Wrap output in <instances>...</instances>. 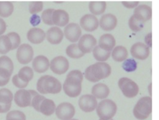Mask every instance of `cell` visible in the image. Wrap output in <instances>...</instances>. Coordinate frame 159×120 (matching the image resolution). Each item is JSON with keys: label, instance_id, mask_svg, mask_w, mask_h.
Listing matches in <instances>:
<instances>
[{"label": "cell", "instance_id": "9c48e42d", "mask_svg": "<svg viewBox=\"0 0 159 120\" xmlns=\"http://www.w3.org/2000/svg\"><path fill=\"white\" fill-rule=\"evenodd\" d=\"M75 109L73 105L68 102H63L57 106L55 114L61 120H70L74 116Z\"/></svg>", "mask_w": 159, "mask_h": 120}, {"label": "cell", "instance_id": "5b68a950", "mask_svg": "<svg viewBox=\"0 0 159 120\" xmlns=\"http://www.w3.org/2000/svg\"><path fill=\"white\" fill-rule=\"evenodd\" d=\"M152 98L148 96L140 98L133 109L134 116L140 120L147 119L152 113Z\"/></svg>", "mask_w": 159, "mask_h": 120}, {"label": "cell", "instance_id": "52a82bcc", "mask_svg": "<svg viewBox=\"0 0 159 120\" xmlns=\"http://www.w3.org/2000/svg\"><path fill=\"white\" fill-rule=\"evenodd\" d=\"M118 85L123 95L127 98L135 97L139 93L138 85L127 77H122L118 81Z\"/></svg>", "mask_w": 159, "mask_h": 120}, {"label": "cell", "instance_id": "e575fe53", "mask_svg": "<svg viewBox=\"0 0 159 120\" xmlns=\"http://www.w3.org/2000/svg\"><path fill=\"white\" fill-rule=\"evenodd\" d=\"M6 120H25V114L19 110H13L7 113L6 118Z\"/></svg>", "mask_w": 159, "mask_h": 120}, {"label": "cell", "instance_id": "3957f363", "mask_svg": "<svg viewBox=\"0 0 159 120\" xmlns=\"http://www.w3.org/2000/svg\"><path fill=\"white\" fill-rule=\"evenodd\" d=\"M61 88L60 82L51 75H45L40 77L37 83V89L42 94H56L61 90Z\"/></svg>", "mask_w": 159, "mask_h": 120}, {"label": "cell", "instance_id": "30bf717a", "mask_svg": "<svg viewBox=\"0 0 159 120\" xmlns=\"http://www.w3.org/2000/svg\"><path fill=\"white\" fill-rule=\"evenodd\" d=\"M33 56L34 51L32 47L29 44H22L17 48L16 58L20 64H26L29 63L32 60Z\"/></svg>", "mask_w": 159, "mask_h": 120}, {"label": "cell", "instance_id": "2e32d148", "mask_svg": "<svg viewBox=\"0 0 159 120\" xmlns=\"http://www.w3.org/2000/svg\"><path fill=\"white\" fill-rule=\"evenodd\" d=\"M81 27L87 32H93L96 30L99 25L97 17L92 14H86L80 19Z\"/></svg>", "mask_w": 159, "mask_h": 120}, {"label": "cell", "instance_id": "7402d4cb", "mask_svg": "<svg viewBox=\"0 0 159 120\" xmlns=\"http://www.w3.org/2000/svg\"><path fill=\"white\" fill-rule=\"evenodd\" d=\"M52 20L54 25L58 27H64L69 22V15L64 10H55L52 15Z\"/></svg>", "mask_w": 159, "mask_h": 120}, {"label": "cell", "instance_id": "44dd1931", "mask_svg": "<svg viewBox=\"0 0 159 120\" xmlns=\"http://www.w3.org/2000/svg\"><path fill=\"white\" fill-rule=\"evenodd\" d=\"M45 36L46 35L45 32L42 29L37 27L30 28L27 33L28 40L34 44L42 43L44 40Z\"/></svg>", "mask_w": 159, "mask_h": 120}, {"label": "cell", "instance_id": "60d3db41", "mask_svg": "<svg viewBox=\"0 0 159 120\" xmlns=\"http://www.w3.org/2000/svg\"><path fill=\"white\" fill-rule=\"evenodd\" d=\"M40 22V17L37 14H33L32 16L30 18V23L33 26H36L39 25Z\"/></svg>", "mask_w": 159, "mask_h": 120}, {"label": "cell", "instance_id": "603a6c76", "mask_svg": "<svg viewBox=\"0 0 159 120\" xmlns=\"http://www.w3.org/2000/svg\"><path fill=\"white\" fill-rule=\"evenodd\" d=\"M116 40L113 35L110 33H105L99 39V46L104 50L111 51L114 48Z\"/></svg>", "mask_w": 159, "mask_h": 120}, {"label": "cell", "instance_id": "4316f807", "mask_svg": "<svg viewBox=\"0 0 159 120\" xmlns=\"http://www.w3.org/2000/svg\"><path fill=\"white\" fill-rule=\"evenodd\" d=\"M94 58L98 61L102 62L106 61L111 55V51H108L101 48L99 45L96 46L93 50Z\"/></svg>", "mask_w": 159, "mask_h": 120}, {"label": "cell", "instance_id": "5bb4252c", "mask_svg": "<svg viewBox=\"0 0 159 120\" xmlns=\"http://www.w3.org/2000/svg\"><path fill=\"white\" fill-rule=\"evenodd\" d=\"M130 54L134 58L144 60L147 59L150 54L149 47L143 43L137 42L132 46Z\"/></svg>", "mask_w": 159, "mask_h": 120}, {"label": "cell", "instance_id": "83f0119b", "mask_svg": "<svg viewBox=\"0 0 159 120\" xmlns=\"http://www.w3.org/2000/svg\"><path fill=\"white\" fill-rule=\"evenodd\" d=\"M14 11V6L9 1H0V16L7 17L10 16Z\"/></svg>", "mask_w": 159, "mask_h": 120}, {"label": "cell", "instance_id": "9a60e30c", "mask_svg": "<svg viewBox=\"0 0 159 120\" xmlns=\"http://www.w3.org/2000/svg\"><path fill=\"white\" fill-rule=\"evenodd\" d=\"M64 35L67 40L71 42L77 41L81 35V30L78 24L70 23L64 28Z\"/></svg>", "mask_w": 159, "mask_h": 120}, {"label": "cell", "instance_id": "277c9868", "mask_svg": "<svg viewBox=\"0 0 159 120\" xmlns=\"http://www.w3.org/2000/svg\"><path fill=\"white\" fill-rule=\"evenodd\" d=\"M31 106L38 112L47 116L52 115L56 109L55 104L53 100L46 98L38 93L33 96Z\"/></svg>", "mask_w": 159, "mask_h": 120}, {"label": "cell", "instance_id": "4dcf8cb0", "mask_svg": "<svg viewBox=\"0 0 159 120\" xmlns=\"http://www.w3.org/2000/svg\"><path fill=\"white\" fill-rule=\"evenodd\" d=\"M11 49L12 43L7 35L0 36V53L6 54Z\"/></svg>", "mask_w": 159, "mask_h": 120}, {"label": "cell", "instance_id": "6da1fadb", "mask_svg": "<svg viewBox=\"0 0 159 120\" xmlns=\"http://www.w3.org/2000/svg\"><path fill=\"white\" fill-rule=\"evenodd\" d=\"M83 75L79 70L70 71L63 83V89L65 94L70 97H76L81 92V83Z\"/></svg>", "mask_w": 159, "mask_h": 120}, {"label": "cell", "instance_id": "bcb514c9", "mask_svg": "<svg viewBox=\"0 0 159 120\" xmlns=\"http://www.w3.org/2000/svg\"><path fill=\"white\" fill-rule=\"evenodd\" d=\"M70 120H78V119H70Z\"/></svg>", "mask_w": 159, "mask_h": 120}, {"label": "cell", "instance_id": "ab89813d", "mask_svg": "<svg viewBox=\"0 0 159 120\" xmlns=\"http://www.w3.org/2000/svg\"><path fill=\"white\" fill-rule=\"evenodd\" d=\"M12 84L16 87H18V88H25L27 87V85H28L29 83L27 82H24L23 80H22L19 77H18V75L17 74H16L13 76L12 77Z\"/></svg>", "mask_w": 159, "mask_h": 120}, {"label": "cell", "instance_id": "d6a6232c", "mask_svg": "<svg viewBox=\"0 0 159 120\" xmlns=\"http://www.w3.org/2000/svg\"><path fill=\"white\" fill-rule=\"evenodd\" d=\"M13 99L12 93L7 88L0 89V103L3 104H11Z\"/></svg>", "mask_w": 159, "mask_h": 120}, {"label": "cell", "instance_id": "7a4b0ae2", "mask_svg": "<svg viewBox=\"0 0 159 120\" xmlns=\"http://www.w3.org/2000/svg\"><path fill=\"white\" fill-rule=\"evenodd\" d=\"M111 73V67L105 62H98L88 66L84 71L85 78L92 82H96L107 78Z\"/></svg>", "mask_w": 159, "mask_h": 120}, {"label": "cell", "instance_id": "7dc6e473", "mask_svg": "<svg viewBox=\"0 0 159 120\" xmlns=\"http://www.w3.org/2000/svg\"><path fill=\"white\" fill-rule=\"evenodd\" d=\"M99 120H101V119H99ZM111 120H113V119H111Z\"/></svg>", "mask_w": 159, "mask_h": 120}, {"label": "cell", "instance_id": "ac0fdd59", "mask_svg": "<svg viewBox=\"0 0 159 120\" xmlns=\"http://www.w3.org/2000/svg\"><path fill=\"white\" fill-rule=\"evenodd\" d=\"M152 8L146 4H141L136 7L133 15L138 19L145 22L152 17Z\"/></svg>", "mask_w": 159, "mask_h": 120}, {"label": "cell", "instance_id": "f35d334b", "mask_svg": "<svg viewBox=\"0 0 159 120\" xmlns=\"http://www.w3.org/2000/svg\"><path fill=\"white\" fill-rule=\"evenodd\" d=\"M122 67L123 69L127 72H132L135 70L137 67V64L135 60L129 59L125 61V62L122 64Z\"/></svg>", "mask_w": 159, "mask_h": 120}, {"label": "cell", "instance_id": "cb8c5ba5", "mask_svg": "<svg viewBox=\"0 0 159 120\" xmlns=\"http://www.w3.org/2000/svg\"><path fill=\"white\" fill-rule=\"evenodd\" d=\"M109 87L104 84L99 83L94 85L91 90L92 95L98 99L106 98L109 94Z\"/></svg>", "mask_w": 159, "mask_h": 120}, {"label": "cell", "instance_id": "e0dca14e", "mask_svg": "<svg viewBox=\"0 0 159 120\" xmlns=\"http://www.w3.org/2000/svg\"><path fill=\"white\" fill-rule=\"evenodd\" d=\"M99 25L104 31H111L114 30L117 23L116 17L112 14L103 15L99 20Z\"/></svg>", "mask_w": 159, "mask_h": 120}, {"label": "cell", "instance_id": "d6986e66", "mask_svg": "<svg viewBox=\"0 0 159 120\" xmlns=\"http://www.w3.org/2000/svg\"><path fill=\"white\" fill-rule=\"evenodd\" d=\"M47 41L53 45L60 43L63 38V33L58 27H52L50 28L46 33Z\"/></svg>", "mask_w": 159, "mask_h": 120}, {"label": "cell", "instance_id": "484cf974", "mask_svg": "<svg viewBox=\"0 0 159 120\" xmlns=\"http://www.w3.org/2000/svg\"><path fill=\"white\" fill-rule=\"evenodd\" d=\"M106 8V2L105 1H91L89 4V11L94 15L102 14Z\"/></svg>", "mask_w": 159, "mask_h": 120}, {"label": "cell", "instance_id": "f1b7e54d", "mask_svg": "<svg viewBox=\"0 0 159 120\" xmlns=\"http://www.w3.org/2000/svg\"><path fill=\"white\" fill-rule=\"evenodd\" d=\"M66 54L68 56L77 59L80 58L84 56V53L80 49L77 44H71L67 46L66 49Z\"/></svg>", "mask_w": 159, "mask_h": 120}, {"label": "cell", "instance_id": "8fae6325", "mask_svg": "<svg viewBox=\"0 0 159 120\" xmlns=\"http://www.w3.org/2000/svg\"><path fill=\"white\" fill-rule=\"evenodd\" d=\"M50 69L58 75L65 73L69 68V62L68 59L64 56H59L54 58L50 64Z\"/></svg>", "mask_w": 159, "mask_h": 120}, {"label": "cell", "instance_id": "7bdbcfd3", "mask_svg": "<svg viewBox=\"0 0 159 120\" xmlns=\"http://www.w3.org/2000/svg\"><path fill=\"white\" fill-rule=\"evenodd\" d=\"M11 106V104H3L0 103V113H4L7 112Z\"/></svg>", "mask_w": 159, "mask_h": 120}, {"label": "cell", "instance_id": "ee69618b", "mask_svg": "<svg viewBox=\"0 0 159 120\" xmlns=\"http://www.w3.org/2000/svg\"><path fill=\"white\" fill-rule=\"evenodd\" d=\"M6 29V24L4 20L0 18V35H1L3 33L5 32Z\"/></svg>", "mask_w": 159, "mask_h": 120}, {"label": "cell", "instance_id": "836d02e7", "mask_svg": "<svg viewBox=\"0 0 159 120\" xmlns=\"http://www.w3.org/2000/svg\"><path fill=\"white\" fill-rule=\"evenodd\" d=\"M0 68L9 71L11 74L14 70V65L12 60L7 56L0 57Z\"/></svg>", "mask_w": 159, "mask_h": 120}, {"label": "cell", "instance_id": "f546056e", "mask_svg": "<svg viewBox=\"0 0 159 120\" xmlns=\"http://www.w3.org/2000/svg\"><path fill=\"white\" fill-rule=\"evenodd\" d=\"M17 75L22 80L29 83V82L33 78L34 71L31 67L24 66L19 70Z\"/></svg>", "mask_w": 159, "mask_h": 120}, {"label": "cell", "instance_id": "d4e9b609", "mask_svg": "<svg viewBox=\"0 0 159 120\" xmlns=\"http://www.w3.org/2000/svg\"><path fill=\"white\" fill-rule=\"evenodd\" d=\"M127 56V49L123 46H117L112 49V59L116 62H122L124 61Z\"/></svg>", "mask_w": 159, "mask_h": 120}, {"label": "cell", "instance_id": "ffe728a7", "mask_svg": "<svg viewBox=\"0 0 159 120\" xmlns=\"http://www.w3.org/2000/svg\"><path fill=\"white\" fill-rule=\"evenodd\" d=\"M50 66L48 59L44 56L39 55L36 56L32 61V67L34 70L39 73H42L47 71Z\"/></svg>", "mask_w": 159, "mask_h": 120}, {"label": "cell", "instance_id": "74e56055", "mask_svg": "<svg viewBox=\"0 0 159 120\" xmlns=\"http://www.w3.org/2000/svg\"><path fill=\"white\" fill-rule=\"evenodd\" d=\"M43 9V2L41 1L30 2L29 4V10L30 14H35L40 12Z\"/></svg>", "mask_w": 159, "mask_h": 120}, {"label": "cell", "instance_id": "7c38bea8", "mask_svg": "<svg viewBox=\"0 0 159 120\" xmlns=\"http://www.w3.org/2000/svg\"><path fill=\"white\" fill-rule=\"evenodd\" d=\"M78 105L80 109L86 113L93 111L98 106L96 98L93 95H83L78 101Z\"/></svg>", "mask_w": 159, "mask_h": 120}, {"label": "cell", "instance_id": "ba28073f", "mask_svg": "<svg viewBox=\"0 0 159 120\" xmlns=\"http://www.w3.org/2000/svg\"><path fill=\"white\" fill-rule=\"evenodd\" d=\"M37 92L35 90H26L20 89L17 90L14 95V101L16 104L22 108L31 106L33 96Z\"/></svg>", "mask_w": 159, "mask_h": 120}, {"label": "cell", "instance_id": "f6af8a7d", "mask_svg": "<svg viewBox=\"0 0 159 120\" xmlns=\"http://www.w3.org/2000/svg\"><path fill=\"white\" fill-rule=\"evenodd\" d=\"M9 79H10L5 78V77H3L2 76H0V87L6 85L9 82Z\"/></svg>", "mask_w": 159, "mask_h": 120}, {"label": "cell", "instance_id": "8d00e7d4", "mask_svg": "<svg viewBox=\"0 0 159 120\" xmlns=\"http://www.w3.org/2000/svg\"><path fill=\"white\" fill-rule=\"evenodd\" d=\"M7 36L9 38L11 43H12V49H14L19 48V46L20 43V38L19 35L16 32H10L7 34Z\"/></svg>", "mask_w": 159, "mask_h": 120}, {"label": "cell", "instance_id": "d590c367", "mask_svg": "<svg viewBox=\"0 0 159 120\" xmlns=\"http://www.w3.org/2000/svg\"><path fill=\"white\" fill-rule=\"evenodd\" d=\"M55 9H47L42 12V19L45 24L48 25H54L52 20V15Z\"/></svg>", "mask_w": 159, "mask_h": 120}, {"label": "cell", "instance_id": "4fadbf2b", "mask_svg": "<svg viewBox=\"0 0 159 120\" xmlns=\"http://www.w3.org/2000/svg\"><path fill=\"white\" fill-rule=\"evenodd\" d=\"M96 43L97 41L94 36L90 34H84L80 37L78 45L80 49L85 54L91 52Z\"/></svg>", "mask_w": 159, "mask_h": 120}, {"label": "cell", "instance_id": "b9f144b4", "mask_svg": "<svg viewBox=\"0 0 159 120\" xmlns=\"http://www.w3.org/2000/svg\"><path fill=\"white\" fill-rule=\"evenodd\" d=\"M123 6L127 8H134L139 4V1H122Z\"/></svg>", "mask_w": 159, "mask_h": 120}, {"label": "cell", "instance_id": "8992f818", "mask_svg": "<svg viewBox=\"0 0 159 120\" xmlns=\"http://www.w3.org/2000/svg\"><path fill=\"white\" fill-rule=\"evenodd\" d=\"M116 111V103L109 99L101 101L96 108L97 114L101 120H110L114 116Z\"/></svg>", "mask_w": 159, "mask_h": 120}, {"label": "cell", "instance_id": "1f68e13d", "mask_svg": "<svg viewBox=\"0 0 159 120\" xmlns=\"http://www.w3.org/2000/svg\"><path fill=\"white\" fill-rule=\"evenodd\" d=\"M145 22L138 19L133 15L129 20V28L134 32H137L140 31L144 27Z\"/></svg>", "mask_w": 159, "mask_h": 120}]
</instances>
